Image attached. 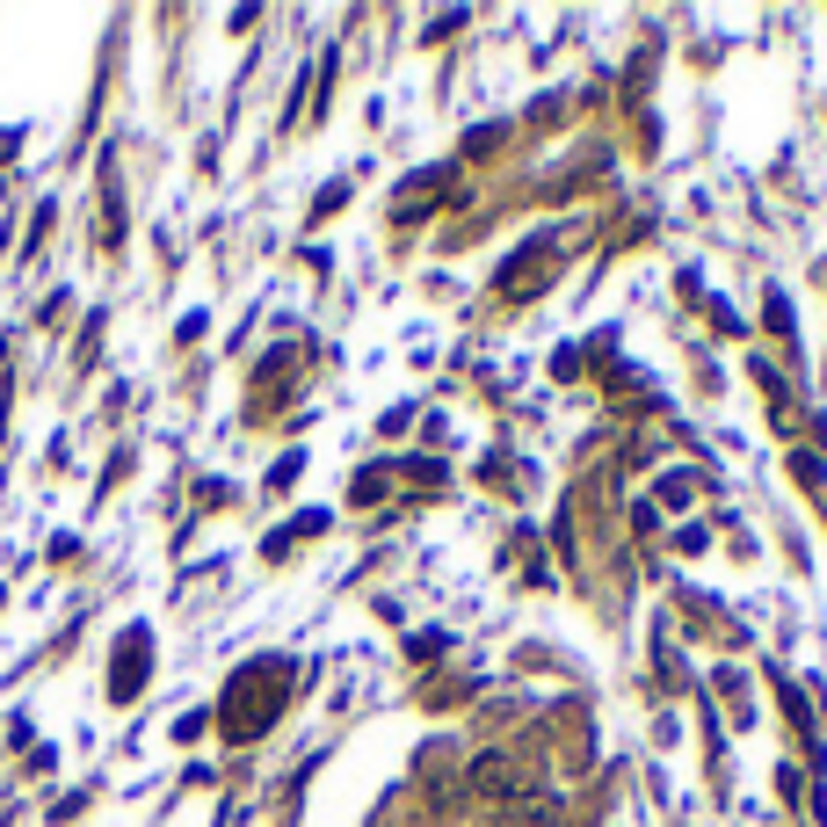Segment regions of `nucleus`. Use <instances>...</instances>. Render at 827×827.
<instances>
[{
	"label": "nucleus",
	"mask_w": 827,
	"mask_h": 827,
	"mask_svg": "<svg viewBox=\"0 0 827 827\" xmlns=\"http://www.w3.org/2000/svg\"><path fill=\"white\" fill-rule=\"evenodd\" d=\"M443 190H450V174L443 168H429V174H414V182H407V190H399L393 196V218H429V204H443Z\"/></svg>",
	"instance_id": "20e7f679"
},
{
	"label": "nucleus",
	"mask_w": 827,
	"mask_h": 827,
	"mask_svg": "<svg viewBox=\"0 0 827 827\" xmlns=\"http://www.w3.org/2000/svg\"><path fill=\"white\" fill-rule=\"evenodd\" d=\"M283 697H291V668L283 660H247L233 683H225L218 697V726H225V741H261L269 733V719L283 711Z\"/></svg>",
	"instance_id": "f257e3e1"
},
{
	"label": "nucleus",
	"mask_w": 827,
	"mask_h": 827,
	"mask_svg": "<svg viewBox=\"0 0 827 827\" xmlns=\"http://www.w3.org/2000/svg\"><path fill=\"white\" fill-rule=\"evenodd\" d=\"M465 792H472V798H486V806H516L530 784H523V762L508 755V748H486V755H472Z\"/></svg>",
	"instance_id": "f03ea898"
},
{
	"label": "nucleus",
	"mask_w": 827,
	"mask_h": 827,
	"mask_svg": "<svg viewBox=\"0 0 827 827\" xmlns=\"http://www.w3.org/2000/svg\"><path fill=\"white\" fill-rule=\"evenodd\" d=\"M146 660H153V632L131 624V632L117 638V660H109V705H131L138 689H146Z\"/></svg>",
	"instance_id": "7ed1b4c3"
},
{
	"label": "nucleus",
	"mask_w": 827,
	"mask_h": 827,
	"mask_svg": "<svg viewBox=\"0 0 827 827\" xmlns=\"http://www.w3.org/2000/svg\"><path fill=\"white\" fill-rule=\"evenodd\" d=\"M95 240L123 247V190H117V168H103V218H95Z\"/></svg>",
	"instance_id": "39448f33"
},
{
	"label": "nucleus",
	"mask_w": 827,
	"mask_h": 827,
	"mask_svg": "<svg viewBox=\"0 0 827 827\" xmlns=\"http://www.w3.org/2000/svg\"><path fill=\"white\" fill-rule=\"evenodd\" d=\"M348 204V182H327V190H320V211H312V218H327V211H342Z\"/></svg>",
	"instance_id": "1a4fd4ad"
},
{
	"label": "nucleus",
	"mask_w": 827,
	"mask_h": 827,
	"mask_svg": "<svg viewBox=\"0 0 827 827\" xmlns=\"http://www.w3.org/2000/svg\"><path fill=\"white\" fill-rule=\"evenodd\" d=\"M385 494V472H363V480H356V501H363V508H370V501H378Z\"/></svg>",
	"instance_id": "9d476101"
},
{
	"label": "nucleus",
	"mask_w": 827,
	"mask_h": 827,
	"mask_svg": "<svg viewBox=\"0 0 827 827\" xmlns=\"http://www.w3.org/2000/svg\"><path fill=\"white\" fill-rule=\"evenodd\" d=\"M501 138H508V131H501V123H480V131L465 138V153H472V160H486V153H494V146H501Z\"/></svg>",
	"instance_id": "6e6552de"
},
{
	"label": "nucleus",
	"mask_w": 827,
	"mask_h": 827,
	"mask_svg": "<svg viewBox=\"0 0 827 827\" xmlns=\"http://www.w3.org/2000/svg\"><path fill=\"white\" fill-rule=\"evenodd\" d=\"M776 697H784V711H792V726H798V733H813V719H806V697H798V689L784 683V675H776Z\"/></svg>",
	"instance_id": "0eeeda50"
},
{
	"label": "nucleus",
	"mask_w": 827,
	"mask_h": 827,
	"mask_svg": "<svg viewBox=\"0 0 827 827\" xmlns=\"http://www.w3.org/2000/svg\"><path fill=\"white\" fill-rule=\"evenodd\" d=\"M689 494H697V480H689V472H668V480H660V494H654V501H668V508H683Z\"/></svg>",
	"instance_id": "423d86ee"
}]
</instances>
